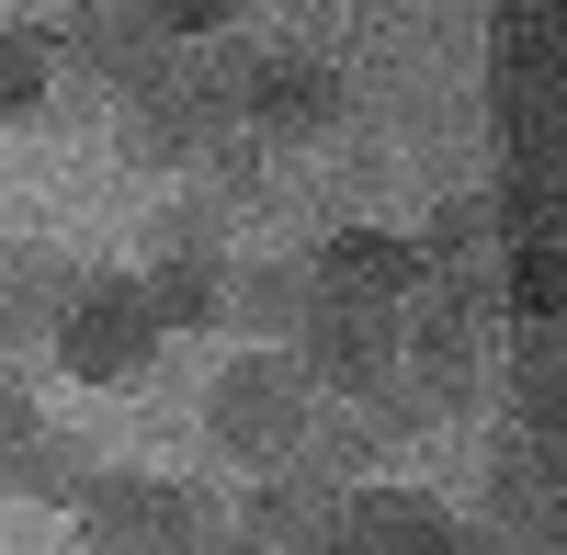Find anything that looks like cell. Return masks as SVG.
<instances>
[{
    "instance_id": "1",
    "label": "cell",
    "mask_w": 567,
    "mask_h": 555,
    "mask_svg": "<svg viewBox=\"0 0 567 555\" xmlns=\"http://www.w3.org/2000/svg\"><path fill=\"white\" fill-rule=\"evenodd\" d=\"M159 341H171V329H159L148 284H136V272H91V261H80V284H69V306H58V329H45V352H58L80 386H148Z\"/></svg>"
},
{
    "instance_id": "2",
    "label": "cell",
    "mask_w": 567,
    "mask_h": 555,
    "mask_svg": "<svg viewBox=\"0 0 567 555\" xmlns=\"http://www.w3.org/2000/svg\"><path fill=\"white\" fill-rule=\"evenodd\" d=\"M69 511H80L91 555H194L216 533V499L182 488V477H148V465H103Z\"/></svg>"
},
{
    "instance_id": "3",
    "label": "cell",
    "mask_w": 567,
    "mask_h": 555,
    "mask_svg": "<svg viewBox=\"0 0 567 555\" xmlns=\"http://www.w3.org/2000/svg\"><path fill=\"white\" fill-rule=\"evenodd\" d=\"M307 408H318V386H307V363L296 352H239L227 375L205 386V442L216 453H239V465L261 477V465H284L296 453V431H307Z\"/></svg>"
},
{
    "instance_id": "4",
    "label": "cell",
    "mask_w": 567,
    "mask_h": 555,
    "mask_svg": "<svg viewBox=\"0 0 567 555\" xmlns=\"http://www.w3.org/2000/svg\"><path fill=\"white\" fill-rule=\"evenodd\" d=\"M205 136H216V103H205V80H194V57H182V45H171L148 80L114 91V148H125L136 170H194Z\"/></svg>"
},
{
    "instance_id": "5",
    "label": "cell",
    "mask_w": 567,
    "mask_h": 555,
    "mask_svg": "<svg viewBox=\"0 0 567 555\" xmlns=\"http://www.w3.org/2000/svg\"><path fill=\"white\" fill-rule=\"evenodd\" d=\"M284 352L307 363V386H318V397H352V386L374 375V363L398 352V306H363V295H329V284H318Z\"/></svg>"
},
{
    "instance_id": "6",
    "label": "cell",
    "mask_w": 567,
    "mask_h": 555,
    "mask_svg": "<svg viewBox=\"0 0 567 555\" xmlns=\"http://www.w3.org/2000/svg\"><path fill=\"white\" fill-rule=\"evenodd\" d=\"M465 522L443 511L432 488H386V477H363L341 488V533H329V555H454Z\"/></svg>"
},
{
    "instance_id": "7",
    "label": "cell",
    "mask_w": 567,
    "mask_h": 555,
    "mask_svg": "<svg viewBox=\"0 0 567 555\" xmlns=\"http://www.w3.org/2000/svg\"><path fill=\"white\" fill-rule=\"evenodd\" d=\"M91 477H103V442L69 431V420H45V408L0 431V499H45V511H69Z\"/></svg>"
},
{
    "instance_id": "8",
    "label": "cell",
    "mask_w": 567,
    "mask_h": 555,
    "mask_svg": "<svg viewBox=\"0 0 567 555\" xmlns=\"http://www.w3.org/2000/svg\"><path fill=\"white\" fill-rule=\"evenodd\" d=\"M239 125H250V136H272V148H307V136H329V125H341V80H329L318 57H284V45H261Z\"/></svg>"
},
{
    "instance_id": "9",
    "label": "cell",
    "mask_w": 567,
    "mask_h": 555,
    "mask_svg": "<svg viewBox=\"0 0 567 555\" xmlns=\"http://www.w3.org/2000/svg\"><path fill=\"white\" fill-rule=\"evenodd\" d=\"M239 533L272 544V555H329V533H341V488L307 477V465H261L250 499H239Z\"/></svg>"
},
{
    "instance_id": "10",
    "label": "cell",
    "mask_w": 567,
    "mask_h": 555,
    "mask_svg": "<svg viewBox=\"0 0 567 555\" xmlns=\"http://www.w3.org/2000/svg\"><path fill=\"white\" fill-rule=\"evenodd\" d=\"M69 284H80V250L69 239H0V341L34 352L45 329H58Z\"/></svg>"
},
{
    "instance_id": "11",
    "label": "cell",
    "mask_w": 567,
    "mask_h": 555,
    "mask_svg": "<svg viewBox=\"0 0 567 555\" xmlns=\"http://www.w3.org/2000/svg\"><path fill=\"white\" fill-rule=\"evenodd\" d=\"M307 272L329 295H363V306H398L420 284V239H398V227H329V239L307 250Z\"/></svg>"
},
{
    "instance_id": "12",
    "label": "cell",
    "mask_w": 567,
    "mask_h": 555,
    "mask_svg": "<svg viewBox=\"0 0 567 555\" xmlns=\"http://www.w3.org/2000/svg\"><path fill=\"white\" fill-rule=\"evenodd\" d=\"M307 295H318L307 261H227V317H216V329L284 352V341H296V317H307Z\"/></svg>"
},
{
    "instance_id": "13",
    "label": "cell",
    "mask_w": 567,
    "mask_h": 555,
    "mask_svg": "<svg viewBox=\"0 0 567 555\" xmlns=\"http://www.w3.org/2000/svg\"><path fill=\"white\" fill-rule=\"evenodd\" d=\"M284 465H307V477H329V488H363L374 465H386V431L363 420V397H318Z\"/></svg>"
},
{
    "instance_id": "14",
    "label": "cell",
    "mask_w": 567,
    "mask_h": 555,
    "mask_svg": "<svg viewBox=\"0 0 567 555\" xmlns=\"http://www.w3.org/2000/svg\"><path fill=\"white\" fill-rule=\"evenodd\" d=\"M148 306H159V329H216L227 317V250H148Z\"/></svg>"
},
{
    "instance_id": "15",
    "label": "cell",
    "mask_w": 567,
    "mask_h": 555,
    "mask_svg": "<svg viewBox=\"0 0 567 555\" xmlns=\"http://www.w3.org/2000/svg\"><path fill=\"white\" fill-rule=\"evenodd\" d=\"M45 103H58V45L45 23L0 12V125H45Z\"/></svg>"
},
{
    "instance_id": "16",
    "label": "cell",
    "mask_w": 567,
    "mask_h": 555,
    "mask_svg": "<svg viewBox=\"0 0 567 555\" xmlns=\"http://www.w3.org/2000/svg\"><path fill=\"white\" fill-rule=\"evenodd\" d=\"M477 261H488V205H477V193L432 205V227H420V272H443V284L477 295Z\"/></svg>"
},
{
    "instance_id": "17",
    "label": "cell",
    "mask_w": 567,
    "mask_h": 555,
    "mask_svg": "<svg viewBox=\"0 0 567 555\" xmlns=\"http://www.w3.org/2000/svg\"><path fill=\"white\" fill-rule=\"evenodd\" d=\"M352 397H363V420H374V431H386V442H409V431H432V420H443V397H432V386H420V375H409V363H398V352H386V363H374V375H363Z\"/></svg>"
},
{
    "instance_id": "18",
    "label": "cell",
    "mask_w": 567,
    "mask_h": 555,
    "mask_svg": "<svg viewBox=\"0 0 567 555\" xmlns=\"http://www.w3.org/2000/svg\"><path fill=\"white\" fill-rule=\"evenodd\" d=\"M194 170H205V193H216V205H250V193H261V170H272V136L216 125L205 148H194Z\"/></svg>"
},
{
    "instance_id": "19",
    "label": "cell",
    "mask_w": 567,
    "mask_h": 555,
    "mask_svg": "<svg viewBox=\"0 0 567 555\" xmlns=\"http://www.w3.org/2000/svg\"><path fill=\"white\" fill-rule=\"evenodd\" d=\"M227 216H239V205H216L205 181H194V193H171L148 216V250H227Z\"/></svg>"
},
{
    "instance_id": "20",
    "label": "cell",
    "mask_w": 567,
    "mask_h": 555,
    "mask_svg": "<svg viewBox=\"0 0 567 555\" xmlns=\"http://www.w3.org/2000/svg\"><path fill=\"white\" fill-rule=\"evenodd\" d=\"M511 306L523 317H567V250H523L511 261Z\"/></svg>"
},
{
    "instance_id": "21",
    "label": "cell",
    "mask_w": 567,
    "mask_h": 555,
    "mask_svg": "<svg viewBox=\"0 0 567 555\" xmlns=\"http://www.w3.org/2000/svg\"><path fill=\"white\" fill-rule=\"evenodd\" d=\"M12 420H34V363H23V341H0V431Z\"/></svg>"
},
{
    "instance_id": "22",
    "label": "cell",
    "mask_w": 567,
    "mask_h": 555,
    "mask_svg": "<svg viewBox=\"0 0 567 555\" xmlns=\"http://www.w3.org/2000/svg\"><path fill=\"white\" fill-rule=\"evenodd\" d=\"M194 555H272V544H250V533H205Z\"/></svg>"
},
{
    "instance_id": "23",
    "label": "cell",
    "mask_w": 567,
    "mask_h": 555,
    "mask_svg": "<svg viewBox=\"0 0 567 555\" xmlns=\"http://www.w3.org/2000/svg\"><path fill=\"white\" fill-rule=\"evenodd\" d=\"M58 12H69V0H23V23H58Z\"/></svg>"
}]
</instances>
